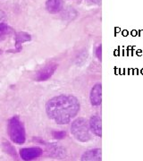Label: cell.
I'll list each match as a JSON object with an SVG mask.
<instances>
[{
  "label": "cell",
  "mask_w": 143,
  "mask_h": 161,
  "mask_svg": "<svg viewBox=\"0 0 143 161\" xmlns=\"http://www.w3.org/2000/svg\"><path fill=\"white\" fill-rule=\"evenodd\" d=\"M7 132L12 141L16 144H23L26 141V133L24 125L19 116H13L8 121Z\"/></svg>",
  "instance_id": "2"
},
{
  "label": "cell",
  "mask_w": 143,
  "mask_h": 161,
  "mask_svg": "<svg viewBox=\"0 0 143 161\" xmlns=\"http://www.w3.org/2000/svg\"><path fill=\"white\" fill-rule=\"evenodd\" d=\"M1 53H2V52H1V49H0V54H1Z\"/></svg>",
  "instance_id": "17"
},
{
  "label": "cell",
  "mask_w": 143,
  "mask_h": 161,
  "mask_svg": "<svg viewBox=\"0 0 143 161\" xmlns=\"http://www.w3.org/2000/svg\"><path fill=\"white\" fill-rule=\"evenodd\" d=\"M47 153L52 158H62L65 155V150L62 146H59L58 144H49L47 145Z\"/></svg>",
  "instance_id": "9"
},
{
  "label": "cell",
  "mask_w": 143,
  "mask_h": 161,
  "mask_svg": "<svg viewBox=\"0 0 143 161\" xmlns=\"http://www.w3.org/2000/svg\"><path fill=\"white\" fill-rule=\"evenodd\" d=\"M102 153L100 149H93L86 151L81 157V161H102Z\"/></svg>",
  "instance_id": "10"
},
{
  "label": "cell",
  "mask_w": 143,
  "mask_h": 161,
  "mask_svg": "<svg viewBox=\"0 0 143 161\" xmlns=\"http://www.w3.org/2000/svg\"><path fill=\"white\" fill-rule=\"evenodd\" d=\"M3 146H4V148H5V150H6L9 155L13 156V157H15L16 152H15V150L14 149V147H12L11 145L8 143V142L3 143Z\"/></svg>",
  "instance_id": "13"
},
{
  "label": "cell",
  "mask_w": 143,
  "mask_h": 161,
  "mask_svg": "<svg viewBox=\"0 0 143 161\" xmlns=\"http://www.w3.org/2000/svg\"><path fill=\"white\" fill-rule=\"evenodd\" d=\"M57 68V64L56 63H49L42 67L40 71L37 72L35 79L38 81H44L49 79L52 75L55 74Z\"/></svg>",
  "instance_id": "4"
},
{
  "label": "cell",
  "mask_w": 143,
  "mask_h": 161,
  "mask_svg": "<svg viewBox=\"0 0 143 161\" xmlns=\"http://www.w3.org/2000/svg\"><path fill=\"white\" fill-rule=\"evenodd\" d=\"M31 40V36L28 32L25 31H19L15 34V48L14 52H20L22 50V45L24 42H28Z\"/></svg>",
  "instance_id": "8"
},
{
  "label": "cell",
  "mask_w": 143,
  "mask_h": 161,
  "mask_svg": "<svg viewBox=\"0 0 143 161\" xmlns=\"http://www.w3.org/2000/svg\"><path fill=\"white\" fill-rule=\"evenodd\" d=\"M63 0H47L46 9L50 14H57L63 9Z\"/></svg>",
  "instance_id": "11"
},
{
  "label": "cell",
  "mask_w": 143,
  "mask_h": 161,
  "mask_svg": "<svg viewBox=\"0 0 143 161\" xmlns=\"http://www.w3.org/2000/svg\"><path fill=\"white\" fill-rule=\"evenodd\" d=\"M79 110V100L73 95H59L50 98L46 104L47 116L59 125L70 123Z\"/></svg>",
  "instance_id": "1"
},
{
  "label": "cell",
  "mask_w": 143,
  "mask_h": 161,
  "mask_svg": "<svg viewBox=\"0 0 143 161\" xmlns=\"http://www.w3.org/2000/svg\"><path fill=\"white\" fill-rule=\"evenodd\" d=\"M90 3H92V4H95V5H99L101 3V0H86Z\"/></svg>",
  "instance_id": "16"
},
{
  "label": "cell",
  "mask_w": 143,
  "mask_h": 161,
  "mask_svg": "<svg viewBox=\"0 0 143 161\" xmlns=\"http://www.w3.org/2000/svg\"><path fill=\"white\" fill-rule=\"evenodd\" d=\"M43 150L39 147H33V148H25L20 150V156L24 161L33 160L35 158H39L42 155Z\"/></svg>",
  "instance_id": "5"
},
{
  "label": "cell",
  "mask_w": 143,
  "mask_h": 161,
  "mask_svg": "<svg viewBox=\"0 0 143 161\" xmlns=\"http://www.w3.org/2000/svg\"><path fill=\"white\" fill-rule=\"evenodd\" d=\"M90 129L94 134H96L98 137L102 136V121L98 115H93L91 116L90 123Z\"/></svg>",
  "instance_id": "7"
},
{
  "label": "cell",
  "mask_w": 143,
  "mask_h": 161,
  "mask_svg": "<svg viewBox=\"0 0 143 161\" xmlns=\"http://www.w3.org/2000/svg\"><path fill=\"white\" fill-rule=\"evenodd\" d=\"M71 132L75 139L81 142H89L91 138L89 123L85 118H82V117L77 118L76 120L73 122L72 126H71Z\"/></svg>",
  "instance_id": "3"
},
{
  "label": "cell",
  "mask_w": 143,
  "mask_h": 161,
  "mask_svg": "<svg viewBox=\"0 0 143 161\" xmlns=\"http://www.w3.org/2000/svg\"><path fill=\"white\" fill-rule=\"evenodd\" d=\"M101 51H102V47L101 45L100 46H98L97 47V49H96V56H97V58L99 59V60H101V58H102V56H101Z\"/></svg>",
  "instance_id": "15"
},
{
  "label": "cell",
  "mask_w": 143,
  "mask_h": 161,
  "mask_svg": "<svg viewBox=\"0 0 143 161\" xmlns=\"http://www.w3.org/2000/svg\"><path fill=\"white\" fill-rule=\"evenodd\" d=\"M12 29L6 23H0V41L6 40V37L11 33Z\"/></svg>",
  "instance_id": "12"
},
{
  "label": "cell",
  "mask_w": 143,
  "mask_h": 161,
  "mask_svg": "<svg viewBox=\"0 0 143 161\" xmlns=\"http://www.w3.org/2000/svg\"><path fill=\"white\" fill-rule=\"evenodd\" d=\"M91 102L93 106H99L102 102V85L100 83L95 84L91 91Z\"/></svg>",
  "instance_id": "6"
},
{
  "label": "cell",
  "mask_w": 143,
  "mask_h": 161,
  "mask_svg": "<svg viewBox=\"0 0 143 161\" xmlns=\"http://www.w3.org/2000/svg\"><path fill=\"white\" fill-rule=\"evenodd\" d=\"M53 136L54 138L57 139V140H60V139H63L66 136V132L64 131H55L53 132Z\"/></svg>",
  "instance_id": "14"
}]
</instances>
